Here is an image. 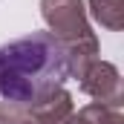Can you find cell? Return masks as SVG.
Instances as JSON below:
<instances>
[{
    "label": "cell",
    "instance_id": "obj_1",
    "mask_svg": "<svg viewBox=\"0 0 124 124\" xmlns=\"http://www.w3.org/2000/svg\"><path fill=\"white\" fill-rule=\"evenodd\" d=\"M69 78L66 55L52 32H32L0 46V95L9 104L35 107Z\"/></svg>",
    "mask_w": 124,
    "mask_h": 124
},
{
    "label": "cell",
    "instance_id": "obj_2",
    "mask_svg": "<svg viewBox=\"0 0 124 124\" xmlns=\"http://www.w3.org/2000/svg\"><path fill=\"white\" fill-rule=\"evenodd\" d=\"M40 15L49 32L61 40L63 52L98 55V38L87 20L84 0H40Z\"/></svg>",
    "mask_w": 124,
    "mask_h": 124
},
{
    "label": "cell",
    "instance_id": "obj_3",
    "mask_svg": "<svg viewBox=\"0 0 124 124\" xmlns=\"http://www.w3.org/2000/svg\"><path fill=\"white\" fill-rule=\"evenodd\" d=\"M81 90L90 98H95L98 104H107V107H121L124 104L121 75L110 61H101V58H95L87 66V72L81 75Z\"/></svg>",
    "mask_w": 124,
    "mask_h": 124
},
{
    "label": "cell",
    "instance_id": "obj_4",
    "mask_svg": "<svg viewBox=\"0 0 124 124\" xmlns=\"http://www.w3.org/2000/svg\"><path fill=\"white\" fill-rule=\"evenodd\" d=\"M29 113L38 124H66L69 116L75 113L72 110V95L61 87V90L49 93L43 101H38L35 107H29Z\"/></svg>",
    "mask_w": 124,
    "mask_h": 124
},
{
    "label": "cell",
    "instance_id": "obj_5",
    "mask_svg": "<svg viewBox=\"0 0 124 124\" xmlns=\"http://www.w3.org/2000/svg\"><path fill=\"white\" fill-rule=\"evenodd\" d=\"M66 124H124V113L121 107H107V104L93 101L81 107L78 113H72Z\"/></svg>",
    "mask_w": 124,
    "mask_h": 124
},
{
    "label": "cell",
    "instance_id": "obj_6",
    "mask_svg": "<svg viewBox=\"0 0 124 124\" xmlns=\"http://www.w3.org/2000/svg\"><path fill=\"white\" fill-rule=\"evenodd\" d=\"M90 15L110 32L124 29V0H90Z\"/></svg>",
    "mask_w": 124,
    "mask_h": 124
},
{
    "label": "cell",
    "instance_id": "obj_7",
    "mask_svg": "<svg viewBox=\"0 0 124 124\" xmlns=\"http://www.w3.org/2000/svg\"><path fill=\"white\" fill-rule=\"evenodd\" d=\"M0 124H38V121L32 118V113L26 107L0 101Z\"/></svg>",
    "mask_w": 124,
    "mask_h": 124
}]
</instances>
